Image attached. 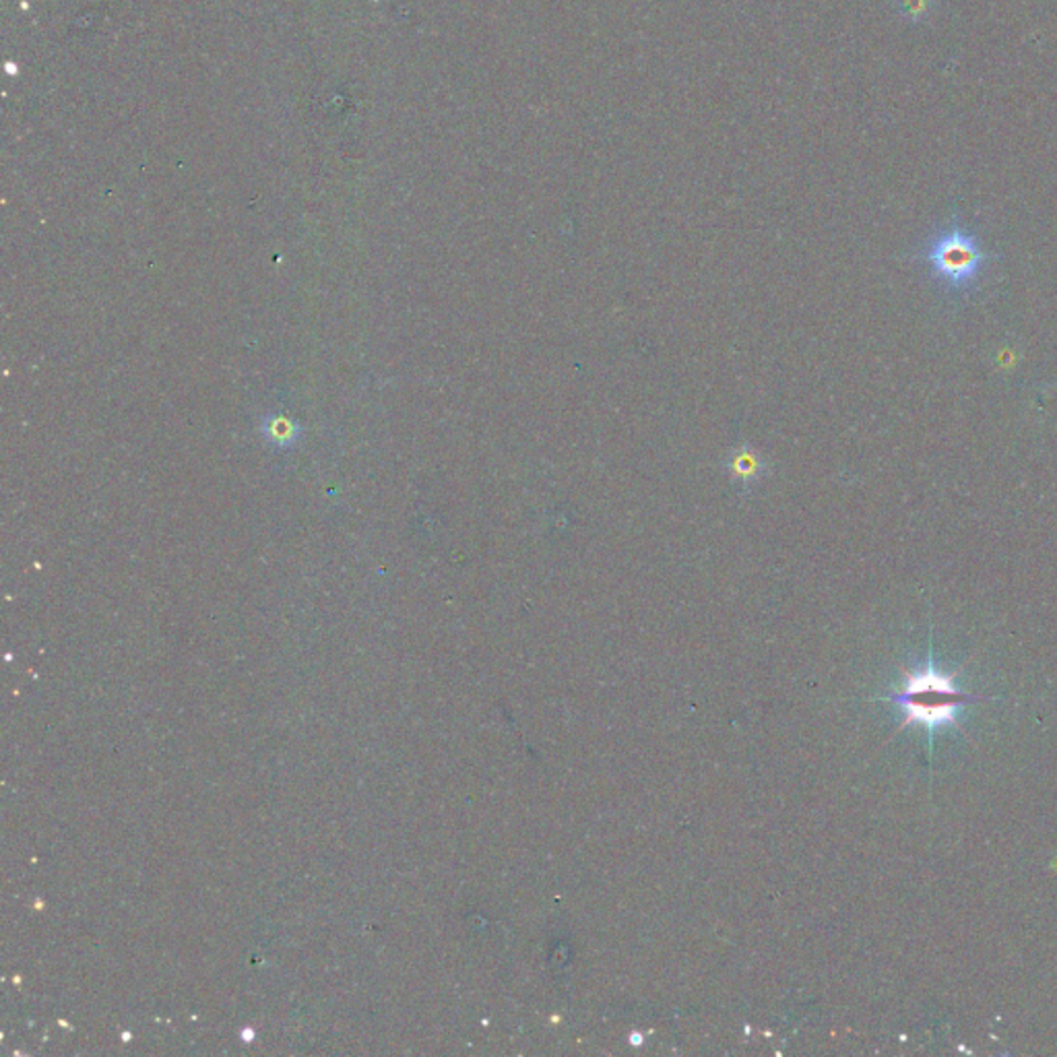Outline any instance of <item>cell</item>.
I'll return each instance as SVG.
<instances>
[{"instance_id": "6da1fadb", "label": "cell", "mask_w": 1057, "mask_h": 1057, "mask_svg": "<svg viewBox=\"0 0 1057 1057\" xmlns=\"http://www.w3.org/2000/svg\"><path fill=\"white\" fill-rule=\"evenodd\" d=\"M892 703L901 706L904 721L902 725H923L931 735L942 727H955L960 713L973 698L960 691L955 676L938 672L936 662L921 663L916 672L907 674L901 691L890 696Z\"/></svg>"}, {"instance_id": "7a4b0ae2", "label": "cell", "mask_w": 1057, "mask_h": 1057, "mask_svg": "<svg viewBox=\"0 0 1057 1057\" xmlns=\"http://www.w3.org/2000/svg\"><path fill=\"white\" fill-rule=\"evenodd\" d=\"M921 258L930 268L931 277L952 294L969 292L991 263V254L983 244L959 222L936 232L923 246Z\"/></svg>"}, {"instance_id": "3957f363", "label": "cell", "mask_w": 1057, "mask_h": 1057, "mask_svg": "<svg viewBox=\"0 0 1057 1057\" xmlns=\"http://www.w3.org/2000/svg\"><path fill=\"white\" fill-rule=\"evenodd\" d=\"M897 4H899V13L911 21L928 17L931 9V0H897Z\"/></svg>"}]
</instances>
